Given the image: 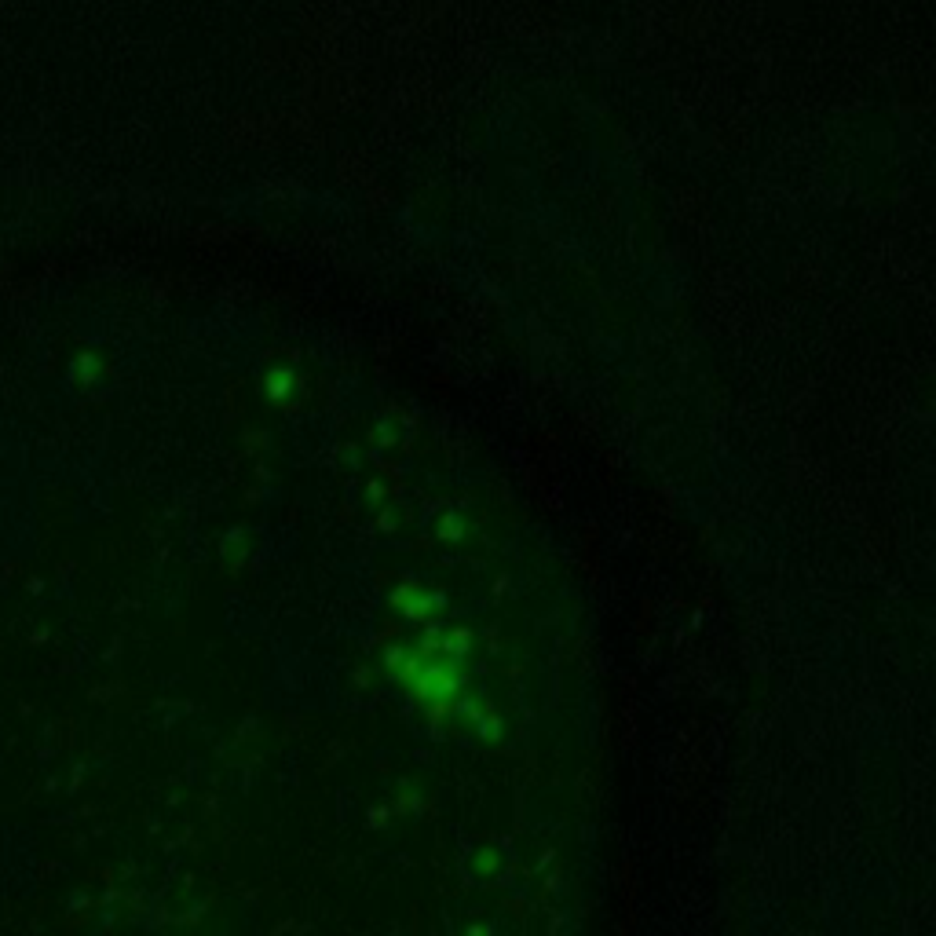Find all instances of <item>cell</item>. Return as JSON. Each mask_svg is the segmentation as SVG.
<instances>
[{"label":"cell","instance_id":"obj_1","mask_svg":"<svg viewBox=\"0 0 936 936\" xmlns=\"http://www.w3.org/2000/svg\"><path fill=\"white\" fill-rule=\"evenodd\" d=\"M399 681L410 684V692L421 702H447L458 695L465 673L461 659L450 644H425L421 651H403L399 659Z\"/></svg>","mask_w":936,"mask_h":936}]
</instances>
